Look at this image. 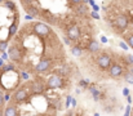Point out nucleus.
Wrapping results in <instances>:
<instances>
[{
  "label": "nucleus",
  "mask_w": 133,
  "mask_h": 116,
  "mask_svg": "<svg viewBox=\"0 0 133 116\" xmlns=\"http://www.w3.org/2000/svg\"><path fill=\"white\" fill-rule=\"evenodd\" d=\"M29 98H30V93L27 92L26 88H19L13 94V99L16 103H23V102L29 101Z\"/></svg>",
  "instance_id": "1"
},
{
  "label": "nucleus",
  "mask_w": 133,
  "mask_h": 116,
  "mask_svg": "<svg viewBox=\"0 0 133 116\" xmlns=\"http://www.w3.org/2000/svg\"><path fill=\"white\" fill-rule=\"evenodd\" d=\"M63 86V79L58 75H52L46 80V88L48 89H58Z\"/></svg>",
  "instance_id": "2"
},
{
  "label": "nucleus",
  "mask_w": 133,
  "mask_h": 116,
  "mask_svg": "<svg viewBox=\"0 0 133 116\" xmlns=\"http://www.w3.org/2000/svg\"><path fill=\"white\" fill-rule=\"evenodd\" d=\"M45 89H46V85L42 80H39V79L34 80L30 84V93L31 94H42V93L45 92Z\"/></svg>",
  "instance_id": "3"
},
{
  "label": "nucleus",
  "mask_w": 133,
  "mask_h": 116,
  "mask_svg": "<svg viewBox=\"0 0 133 116\" xmlns=\"http://www.w3.org/2000/svg\"><path fill=\"white\" fill-rule=\"evenodd\" d=\"M97 63H98V66H99L102 70H107L109 66L111 65V57H110V54H107V53H101V54L97 57Z\"/></svg>",
  "instance_id": "4"
},
{
  "label": "nucleus",
  "mask_w": 133,
  "mask_h": 116,
  "mask_svg": "<svg viewBox=\"0 0 133 116\" xmlns=\"http://www.w3.org/2000/svg\"><path fill=\"white\" fill-rule=\"evenodd\" d=\"M34 32L39 36H46L50 34V27L43 22H39V23L34 25Z\"/></svg>",
  "instance_id": "5"
},
{
  "label": "nucleus",
  "mask_w": 133,
  "mask_h": 116,
  "mask_svg": "<svg viewBox=\"0 0 133 116\" xmlns=\"http://www.w3.org/2000/svg\"><path fill=\"white\" fill-rule=\"evenodd\" d=\"M107 70H109V75L112 77H119L124 72V69H123L119 63H111Z\"/></svg>",
  "instance_id": "6"
},
{
  "label": "nucleus",
  "mask_w": 133,
  "mask_h": 116,
  "mask_svg": "<svg viewBox=\"0 0 133 116\" xmlns=\"http://www.w3.org/2000/svg\"><path fill=\"white\" fill-rule=\"evenodd\" d=\"M50 65H52L50 59H48V58H43V59L36 65L35 70H36V72H39V74H44V72H46V71L50 69Z\"/></svg>",
  "instance_id": "7"
},
{
  "label": "nucleus",
  "mask_w": 133,
  "mask_h": 116,
  "mask_svg": "<svg viewBox=\"0 0 133 116\" xmlns=\"http://www.w3.org/2000/svg\"><path fill=\"white\" fill-rule=\"evenodd\" d=\"M8 56L13 61H19L21 59V50L17 46H10L9 48V52H8Z\"/></svg>",
  "instance_id": "8"
},
{
  "label": "nucleus",
  "mask_w": 133,
  "mask_h": 116,
  "mask_svg": "<svg viewBox=\"0 0 133 116\" xmlns=\"http://www.w3.org/2000/svg\"><path fill=\"white\" fill-rule=\"evenodd\" d=\"M115 25H116L118 29L125 30V29L128 27V18H127L125 16H119V17L116 18V21H115Z\"/></svg>",
  "instance_id": "9"
},
{
  "label": "nucleus",
  "mask_w": 133,
  "mask_h": 116,
  "mask_svg": "<svg viewBox=\"0 0 133 116\" xmlns=\"http://www.w3.org/2000/svg\"><path fill=\"white\" fill-rule=\"evenodd\" d=\"M4 116H19L16 105H8L4 108Z\"/></svg>",
  "instance_id": "10"
},
{
  "label": "nucleus",
  "mask_w": 133,
  "mask_h": 116,
  "mask_svg": "<svg viewBox=\"0 0 133 116\" xmlns=\"http://www.w3.org/2000/svg\"><path fill=\"white\" fill-rule=\"evenodd\" d=\"M67 36L70 38V40H78L80 36V31L76 26H72L67 30Z\"/></svg>",
  "instance_id": "11"
},
{
  "label": "nucleus",
  "mask_w": 133,
  "mask_h": 116,
  "mask_svg": "<svg viewBox=\"0 0 133 116\" xmlns=\"http://www.w3.org/2000/svg\"><path fill=\"white\" fill-rule=\"evenodd\" d=\"M99 43L97 41V40H92L90 43L88 44V52H90V53H96V52H98L99 50Z\"/></svg>",
  "instance_id": "12"
},
{
  "label": "nucleus",
  "mask_w": 133,
  "mask_h": 116,
  "mask_svg": "<svg viewBox=\"0 0 133 116\" xmlns=\"http://www.w3.org/2000/svg\"><path fill=\"white\" fill-rule=\"evenodd\" d=\"M17 17H18V16L16 14V19H14V22L9 26V32H8V36H9V38H8V40L17 32Z\"/></svg>",
  "instance_id": "13"
},
{
  "label": "nucleus",
  "mask_w": 133,
  "mask_h": 116,
  "mask_svg": "<svg viewBox=\"0 0 133 116\" xmlns=\"http://www.w3.org/2000/svg\"><path fill=\"white\" fill-rule=\"evenodd\" d=\"M75 12H76V14H80V16H85V14L88 13V9H87V6H85L84 4H80V5H78V6H76Z\"/></svg>",
  "instance_id": "14"
},
{
  "label": "nucleus",
  "mask_w": 133,
  "mask_h": 116,
  "mask_svg": "<svg viewBox=\"0 0 133 116\" xmlns=\"http://www.w3.org/2000/svg\"><path fill=\"white\" fill-rule=\"evenodd\" d=\"M71 53H72V56H75V57H80V56L83 54V49H82L79 45H75V46L71 48Z\"/></svg>",
  "instance_id": "15"
},
{
  "label": "nucleus",
  "mask_w": 133,
  "mask_h": 116,
  "mask_svg": "<svg viewBox=\"0 0 133 116\" xmlns=\"http://www.w3.org/2000/svg\"><path fill=\"white\" fill-rule=\"evenodd\" d=\"M69 74H70V69L67 66H62L58 69V76H67Z\"/></svg>",
  "instance_id": "16"
},
{
  "label": "nucleus",
  "mask_w": 133,
  "mask_h": 116,
  "mask_svg": "<svg viewBox=\"0 0 133 116\" xmlns=\"http://www.w3.org/2000/svg\"><path fill=\"white\" fill-rule=\"evenodd\" d=\"M26 12H27V14H29V16H31V17L38 16V10H36L34 6H26Z\"/></svg>",
  "instance_id": "17"
},
{
  "label": "nucleus",
  "mask_w": 133,
  "mask_h": 116,
  "mask_svg": "<svg viewBox=\"0 0 133 116\" xmlns=\"http://www.w3.org/2000/svg\"><path fill=\"white\" fill-rule=\"evenodd\" d=\"M5 6L9 8L10 10H16V4L13 1H10V0H5Z\"/></svg>",
  "instance_id": "18"
},
{
  "label": "nucleus",
  "mask_w": 133,
  "mask_h": 116,
  "mask_svg": "<svg viewBox=\"0 0 133 116\" xmlns=\"http://www.w3.org/2000/svg\"><path fill=\"white\" fill-rule=\"evenodd\" d=\"M8 48V40H3V41H0V52H5V49Z\"/></svg>",
  "instance_id": "19"
},
{
  "label": "nucleus",
  "mask_w": 133,
  "mask_h": 116,
  "mask_svg": "<svg viewBox=\"0 0 133 116\" xmlns=\"http://www.w3.org/2000/svg\"><path fill=\"white\" fill-rule=\"evenodd\" d=\"M90 93L93 94L94 97V101H98V97H99V92L96 89V88H90Z\"/></svg>",
  "instance_id": "20"
},
{
  "label": "nucleus",
  "mask_w": 133,
  "mask_h": 116,
  "mask_svg": "<svg viewBox=\"0 0 133 116\" xmlns=\"http://www.w3.org/2000/svg\"><path fill=\"white\" fill-rule=\"evenodd\" d=\"M124 76H125V80H127V83L132 84V83H133V72H131V71H129V72H127V74H125Z\"/></svg>",
  "instance_id": "21"
},
{
  "label": "nucleus",
  "mask_w": 133,
  "mask_h": 116,
  "mask_svg": "<svg viewBox=\"0 0 133 116\" xmlns=\"http://www.w3.org/2000/svg\"><path fill=\"white\" fill-rule=\"evenodd\" d=\"M127 43H128V45H129V46H132L133 48V35L127 36Z\"/></svg>",
  "instance_id": "22"
},
{
  "label": "nucleus",
  "mask_w": 133,
  "mask_h": 116,
  "mask_svg": "<svg viewBox=\"0 0 133 116\" xmlns=\"http://www.w3.org/2000/svg\"><path fill=\"white\" fill-rule=\"evenodd\" d=\"M14 67L13 65H6V66H3V71H12Z\"/></svg>",
  "instance_id": "23"
},
{
  "label": "nucleus",
  "mask_w": 133,
  "mask_h": 116,
  "mask_svg": "<svg viewBox=\"0 0 133 116\" xmlns=\"http://www.w3.org/2000/svg\"><path fill=\"white\" fill-rule=\"evenodd\" d=\"M4 103H5V101H4V94L0 92V108H3Z\"/></svg>",
  "instance_id": "24"
},
{
  "label": "nucleus",
  "mask_w": 133,
  "mask_h": 116,
  "mask_svg": "<svg viewBox=\"0 0 133 116\" xmlns=\"http://www.w3.org/2000/svg\"><path fill=\"white\" fill-rule=\"evenodd\" d=\"M71 101H72V97H70V95H69V97L66 98V105H65V106H66V108H69V107H70Z\"/></svg>",
  "instance_id": "25"
},
{
  "label": "nucleus",
  "mask_w": 133,
  "mask_h": 116,
  "mask_svg": "<svg viewBox=\"0 0 133 116\" xmlns=\"http://www.w3.org/2000/svg\"><path fill=\"white\" fill-rule=\"evenodd\" d=\"M119 45H120V48H123L124 50H127V49H128V45H127L125 43H123V41H120V43H119Z\"/></svg>",
  "instance_id": "26"
},
{
  "label": "nucleus",
  "mask_w": 133,
  "mask_h": 116,
  "mask_svg": "<svg viewBox=\"0 0 133 116\" xmlns=\"http://www.w3.org/2000/svg\"><path fill=\"white\" fill-rule=\"evenodd\" d=\"M129 112H131V106L128 105L127 108H125V116H129Z\"/></svg>",
  "instance_id": "27"
},
{
  "label": "nucleus",
  "mask_w": 133,
  "mask_h": 116,
  "mask_svg": "<svg viewBox=\"0 0 133 116\" xmlns=\"http://www.w3.org/2000/svg\"><path fill=\"white\" fill-rule=\"evenodd\" d=\"M90 16H92L93 18H96V19H98V18H99V17H98V14H97V12H92V13H90Z\"/></svg>",
  "instance_id": "28"
},
{
  "label": "nucleus",
  "mask_w": 133,
  "mask_h": 116,
  "mask_svg": "<svg viewBox=\"0 0 133 116\" xmlns=\"http://www.w3.org/2000/svg\"><path fill=\"white\" fill-rule=\"evenodd\" d=\"M87 84H88V83H87L85 80H80V81H79V85H82V86H87Z\"/></svg>",
  "instance_id": "29"
},
{
  "label": "nucleus",
  "mask_w": 133,
  "mask_h": 116,
  "mask_svg": "<svg viewBox=\"0 0 133 116\" xmlns=\"http://www.w3.org/2000/svg\"><path fill=\"white\" fill-rule=\"evenodd\" d=\"M123 94H124V95H125V97H128V95H129V90H128V89H127V88H125V89H124V90H123Z\"/></svg>",
  "instance_id": "30"
},
{
  "label": "nucleus",
  "mask_w": 133,
  "mask_h": 116,
  "mask_svg": "<svg viewBox=\"0 0 133 116\" xmlns=\"http://www.w3.org/2000/svg\"><path fill=\"white\" fill-rule=\"evenodd\" d=\"M70 1H71L72 4H80V3H82V0H70Z\"/></svg>",
  "instance_id": "31"
},
{
  "label": "nucleus",
  "mask_w": 133,
  "mask_h": 116,
  "mask_svg": "<svg viewBox=\"0 0 133 116\" xmlns=\"http://www.w3.org/2000/svg\"><path fill=\"white\" fill-rule=\"evenodd\" d=\"M98 9H99V6H98L97 4H94V5H93V10H94V12H97Z\"/></svg>",
  "instance_id": "32"
},
{
  "label": "nucleus",
  "mask_w": 133,
  "mask_h": 116,
  "mask_svg": "<svg viewBox=\"0 0 133 116\" xmlns=\"http://www.w3.org/2000/svg\"><path fill=\"white\" fill-rule=\"evenodd\" d=\"M9 99H10V95L9 94H5L4 95V101H9Z\"/></svg>",
  "instance_id": "33"
},
{
  "label": "nucleus",
  "mask_w": 133,
  "mask_h": 116,
  "mask_svg": "<svg viewBox=\"0 0 133 116\" xmlns=\"http://www.w3.org/2000/svg\"><path fill=\"white\" fill-rule=\"evenodd\" d=\"M22 77H23L25 80H27V79H29V75H27L26 72H22Z\"/></svg>",
  "instance_id": "34"
},
{
  "label": "nucleus",
  "mask_w": 133,
  "mask_h": 116,
  "mask_svg": "<svg viewBox=\"0 0 133 116\" xmlns=\"http://www.w3.org/2000/svg\"><path fill=\"white\" fill-rule=\"evenodd\" d=\"M127 58H128V62H129V63H133V57L132 56H128Z\"/></svg>",
  "instance_id": "35"
},
{
  "label": "nucleus",
  "mask_w": 133,
  "mask_h": 116,
  "mask_svg": "<svg viewBox=\"0 0 133 116\" xmlns=\"http://www.w3.org/2000/svg\"><path fill=\"white\" fill-rule=\"evenodd\" d=\"M6 58H8V54L4 52V53H3V58H1V59H6Z\"/></svg>",
  "instance_id": "36"
},
{
  "label": "nucleus",
  "mask_w": 133,
  "mask_h": 116,
  "mask_svg": "<svg viewBox=\"0 0 133 116\" xmlns=\"http://www.w3.org/2000/svg\"><path fill=\"white\" fill-rule=\"evenodd\" d=\"M71 103H72V106H74V107H75V106H76V101H75V99H74V98H72V101H71Z\"/></svg>",
  "instance_id": "37"
},
{
  "label": "nucleus",
  "mask_w": 133,
  "mask_h": 116,
  "mask_svg": "<svg viewBox=\"0 0 133 116\" xmlns=\"http://www.w3.org/2000/svg\"><path fill=\"white\" fill-rule=\"evenodd\" d=\"M127 99H128V102H129V103L132 102V97H131V95H128V97H127Z\"/></svg>",
  "instance_id": "38"
},
{
  "label": "nucleus",
  "mask_w": 133,
  "mask_h": 116,
  "mask_svg": "<svg viewBox=\"0 0 133 116\" xmlns=\"http://www.w3.org/2000/svg\"><path fill=\"white\" fill-rule=\"evenodd\" d=\"M101 40H102V41H103V43H107V39L105 38V36H102V39H101Z\"/></svg>",
  "instance_id": "39"
},
{
  "label": "nucleus",
  "mask_w": 133,
  "mask_h": 116,
  "mask_svg": "<svg viewBox=\"0 0 133 116\" xmlns=\"http://www.w3.org/2000/svg\"><path fill=\"white\" fill-rule=\"evenodd\" d=\"M0 116H4V110L3 108H0Z\"/></svg>",
  "instance_id": "40"
},
{
  "label": "nucleus",
  "mask_w": 133,
  "mask_h": 116,
  "mask_svg": "<svg viewBox=\"0 0 133 116\" xmlns=\"http://www.w3.org/2000/svg\"><path fill=\"white\" fill-rule=\"evenodd\" d=\"M32 18H34V17H31V16H29V14L26 16V19H32Z\"/></svg>",
  "instance_id": "41"
},
{
  "label": "nucleus",
  "mask_w": 133,
  "mask_h": 116,
  "mask_svg": "<svg viewBox=\"0 0 133 116\" xmlns=\"http://www.w3.org/2000/svg\"><path fill=\"white\" fill-rule=\"evenodd\" d=\"M1 66H3V59L0 58V67H1Z\"/></svg>",
  "instance_id": "42"
},
{
  "label": "nucleus",
  "mask_w": 133,
  "mask_h": 116,
  "mask_svg": "<svg viewBox=\"0 0 133 116\" xmlns=\"http://www.w3.org/2000/svg\"><path fill=\"white\" fill-rule=\"evenodd\" d=\"M93 116H99V114H94V115Z\"/></svg>",
  "instance_id": "43"
},
{
  "label": "nucleus",
  "mask_w": 133,
  "mask_h": 116,
  "mask_svg": "<svg viewBox=\"0 0 133 116\" xmlns=\"http://www.w3.org/2000/svg\"><path fill=\"white\" fill-rule=\"evenodd\" d=\"M3 1H4V0H0V4H1V3H3Z\"/></svg>",
  "instance_id": "44"
},
{
  "label": "nucleus",
  "mask_w": 133,
  "mask_h": 116,
  "mask_svg": "<svg viewBox=\"0 0 133 116\" xmlns=\"http://www.w3.org/2000/svg\"><path fill=\"white\" fill-rule=\"evenodd\" d=\"M27 1H29V0H27Z\"/></svg>",
  "instance_id": "45"
}]
</instances>
